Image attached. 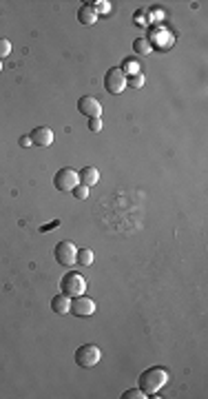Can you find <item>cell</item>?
<instances>
[{
	"label": "cell",
	"mask_w": 208,
	"mask_h": 399,
	"mask_svg": "<svg viewBox=\"0 0 208 399\" xmlns=\"http://www.w3.org/2000/svg\"><path fill=\"white\" fill-rule=\"evenodd\" d=\"M166 382H169V370L162 366H151L147 370H142V375H140V388L147 395L159 393V388H164Z\"/></svg>",
	"instance_id": "1"
},
{
	"label": "cell",
	"mask_w": 208,
	"mask_h": 399,
	"mask_svg": "<svg viewBox=\"0 0 208 399\" xmlns=\"http://www.w3.org/2000/svg\"><path fill=\"white\" fill-rule=\"evenodd\" d=\"M60 291H62V295H67L69 299H71V297H78V295H85L87 282H85V277H82L80 273L69 271V273H65V275H62V279H60Z\"/></svg>",
	"instance_id": "2"
},
{
	"label": "cell",
	"mask_w": 208,
	"mask_h": 399,
	"mask_svg": "<svg viewBox=\"0 0 208 399\" xmlns=\"http://www.w3.org/2000/svg\"><path fill=\"white\" fill-rule=\"evenodd\" d=\"M124 87H127V71L120 67H111L107 75H104V89H107V93H122Z\"/></svg>",
	"instance_id": "3"
},
{
	"label": "cell",
	"mask_w": 208,
	"mask_h": 399,
	"mask_svg": "<svg viewBox=\"0 0 208 399\" xmlns=\"http://www.w3.org/2000/svg\"><path fill=\"white\" fill-rule=\"evenodd\" d=\"M75 255H78V249H75V244L73 242H58L55 244V249H53V257H55V262H58L60 266H65V269H71V266L75 264Z\"/></svg>",
	"instance_id": "4"
},
{
	"label": "cell",
	"mask_w": 208,
	"mask_h": 399,
	"mask_svg": "<svg viewBox=\"0 0 208 399\" xmlns=\"http://www.w3.org/2000/svg\"><path fill=\"white\" fill-rule=\"evenodd\" d=\"M100 359H102V353L95 344H82L78 351H75V364H78L80 368H91Z\"/></svg>",
	"instance_id": "5"
},
{
	"label": "cell",
	"mask_w": 208,
	"mask_h": 399,
	"mask_svg": "<svg viewBox=\"0 0 208 399\" xmlns=\"http://www.w3.org/2000/svg\"><path fill=\"white\" fill-rule=\"evenodd\" d=\"M78 171H73L71 166H65V169L55 171L53 176V186L58 188V191L67 193V191H73V186H78Z\"/></svg>",
	"instance_id": "6"
},
{
	"label": "cell",
	"mask_w": 208,
	"mask_h": 399,
	"mask_svg": "<svg viewBox=\"0 0 208 399\" xmlns=\"http://www.w3.org/2000/svg\"><path fill=\"white\" fill-rule=\"evenodd\" d=\"M75 317H89V315L95 313V302L91 297L87 295H78V297H71V311Z\"/></svg>",
	"instance_id": "7"
},
{
	"label": "cell",
	"mask_w": 208,
	"mask_h": 399,
	"mask_svg": "<svg viewBox=\"0 0 208 399\" xmlns=\"http://www.w3.org/2000/svg\"><path fill=\"white\" fill-rule=\"evenodd\" d=\"M78 111H80L82 116H87V118H100L102 104L95 100L93 96H82L80 100H78Z\"/></svg>",
	"instance_id": "8"
},
{
	"label": "cell",
	"mask_w": 208,
	"mask_h": 399,
	"mask_svg": "<svg viewBox=\"0 0 208 399\" xmlns=\"http://www.w3.org/2000/svg\"><path fill=\"white\" fill-rule=\"evenodd\" d=\"M31 144L33 146H51L53 144V131L49 127H38L31 131Z\"/></svg>",
	"instance_id": "9"
},
{
	"label": "cell",
	"mask_w": 208,
	"mask_h": 399,
	"mask_svg": "<svg viewBox=\"0 0 208 399\" xmlns=\"http://www.w3.org/2000/svg\"><path fill=\"white\" fill-rule=\"evenodd\" d=\"M78 182L82 186H95L100 182V171L95 169V166H82V169L78 171Z\"/></svg>",
	"instance_id": "10"
},
{
	"label": "cell",
	"mask_w": 208,
	"mask_h": 399,
	"mask_svg": "<svg viewBox=\"0 0 208 399\" xmlns=\"http://www.w3.org/2000/svg\"><path fill=\"white\" fill-rule=\"evenodd\" d=\"M51 311L53 313H58V315H67L69 311H71V299H69L67 295H53L51 299Z\"/></svg>",
	"instance_id": "11"
},
{
	"label": "cell",
	"mask_w": 208,
	"mask_h": 399,
	"mask_svg": "<svg viewBox=\"0 0 208 399\" xmlns=\"http://www.w3.org/2000/svg\"><path fill=\"white\" fill-rule=\"evenodd\" d=\"M95 18H98V13L91 9V5H82L80 9H78V23H80V25L89 27V25L95 23Z\"/></svg>",
	"instance_id": "12"
},
{
	"label": "cell",
	"mask_w": 208,
	"mask_h": 399,
	"mask_svg": "<svg viewBox=\"0 0 208 399\" xmlns=\"http://www.w3.org/2000/svg\"><path fill=\"white\" fill-rule=\"evenodd\" d=\"M75 264H80V266H91V264H93V251H91V249H78V255H75Z\"/></svg>",
	"instance_id": "13"
},
{
	"label": "cell",
	"mask_w": 208,
	"mask_h": 399,
	"mask_svg": "<svg viewBox=\"0 0 208 399\" xmlns=\"http://www.w3.org/2000/svg\"><path fill=\"white\" fill-rule=\"evenodd\" d=\"M133 51L137 55H147V53H151V43L144 38H137V40H133Z\"/></svg>",
	"instance_id": "14"
},
{
	"label": "cell",
	"mask_w": 208,
	"mask_h": 399,
	"mask_svg": "<svg viewBox=\"0 0 208 399\" xmlns=\"http://www.w3.org/2000/svg\"><path fill=\"white\" fill-rule=\"evenodd\" d=\"M144 82H147V78H144L142 73H131V75H127V87H131V89H142Z\"/></svg>",
	"instance_id": "15"
},
{
	"label": "cell",
	"mask_w": 208,
	"mask_h": 399,
	"mask_svg": "<svg viewBox=\"0 0 208 399\" xmlns=\"http://www.w3.org/2000/svg\"><path fill=\"white\" fill-rule=\"evenodd\" d=\"M144 397H149V395L144 393L142 388H131V390H124V395H122V399H144Z\"/></svg>",
	"instance_id": "16"
},
{
	"label": "cell",
	"mask_w": 208,
	"mask_h": 399,
	"mask_svg": "<svg viewBox=\"0 0 208 399\" xmlns=\"http://www.w3.org/2000/svg\"><path fill=\"white\" fill-rule=\"evenodd\" d=\"M73 198L75 200H87L89 198V186H82V184H78V186H73Z\"/></svg>",
	"instance_id": "17"
},
{
	"label": "cell",
	"mask_w": 208,
	"mask_h": 399,
	"mask_svg": "<svg viewBox=\"0 0 208 399\" xmlns=\"http://www.w3.org/2000/svg\"><path fill=\"white\" fill-rule=\"evenodd\" d=\"M87 129L91 131V133H100L102 131V120H100V118H89Z\"/></svg>",
	"instance_id": "18"
},
{
	"label": "cell",
	"mask_w": 208,
	"mask_h": 399,
	"mask_svg": "<svg viewBox=\"0 0 208 399\" xmlns=\"http://www.w3.org/2000/svg\"><path fill=\"white\" fill-rule=\"evenodd\" d=\"M91 9H93L95 13H109L111 3H104V0H98V3H93V5H91Z\"/></svg>",
	"instance_id": "19"
},
{
	"label": "cell",
	"mask_w": 208,
	"mask_h": 399,
	"mask_svg": "<svg viewBox=\"0 0 208 399\" xmlns=\"http://www.w3.org/2000/svg\"><path fill=\"white\" fill-rule=\"evenodd\" d=\"M9 53H11V43L7 38H0V60L7 58Z\"/></svg>",
	"instance_id": "20"
},
{
	"label": "cell",
	"mask_w": 208,
	"mask_h": 399,
	"mask_svg": "<svg viewBox=\"0 0 208 399\" xmlns=\"http://www.w3.org/2000/svg\"><path fill=\"white\" fill-rule=\"evenodd\" d=\"M20 146H23V149H29V146H33L31 144V138L29 136H23V138H20Z\"/></svg>",
	"instance_id": "21"
},
{
	"label": "cell",
	"mask_w": 208,
	"mask_h": 399,
	"mask_svg": "<svg viewBox=\"0 0 208 399\" xmlns=\"http://www.w3.org/2000/svg\"><path fill=\"white\" fill-rule=\"evenodd\" d=\"M135 25H137V27L144 25V13H142V11H135Z\"/></svg>",
	"instance_id": "22"
},
{
	"label": "cell",
	"mask_w": 208,
	"mask_h": 399,
	"mask_svg": "<svg viewBox=\"0 0 208 399\" xmlns=\"http://www.w3.org/2000/svg\"><path fill=\"white\" fill-rule=\"evenodd\" d=\"M0 71H3V60H0Z\"/></svg>",
	"instance_id": "23"
}]
</instances>
